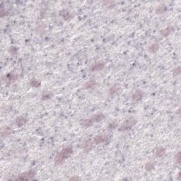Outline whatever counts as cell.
<instances>
[{
	"label": "cell",
	"instance_id": "6da1fadb",
	"mask_svg": "<svg viewBox=\"0 0 181 181\" xmlns=\"http://www.w3.org/2000/svg\"><path fill=\"white\" fill-rule=\"evenodd\" d=\"M73 153V150L72 147H67L62 149L56 156L55 158V163L57 165L62 164L64 161L69 158Z\"/></svg>",
	"mask_w": 181,
	"mask_h": 181
},
{
	"label": "cell",
	"instance_id": "7a4b0ae2",
	"mask_svg": "<svg viewBox=\"0 0 181 181\" xmlns=\"http://www.w3.org/2000/svg\"><path fill=\"white\" fill-rule=\"evenodd\" d=\"M105 118V116L103 115V114H98L97 115H95L93 116V118H89V119H87L86 120H84L82 122H81V125L85 126V127H89V126H90L92 125L94 122H100L101 121L103 118Z\"/></svg>",
	"mask_w": 181,
	"mask_h": 181
},
{
	"label": "cell",
	"instance_id": "3957f363",
	"mask_svg": "<svg viewBox=\"0 0 181 181\" xmlns=\"http://www.w3.org/2000/svg\"><path fill=\"white\" fill-rule=\"evenodd\" d=\"M36 175V172L33 170H31L29 171L25 172L21 175L18 176V177L16 178V180L18 181H28L31 179L33 177H34Z\"/></svg>",
	"mask_w": 181,
	"mask_h": 181
},
{
	"label": "cell",
	"instance_id": "277c9868",
	"mask_svg": "<svg viewBox=\"0 0 181 181\" xmlns=\"http://www.w3.org/2000/svg\"><path fill=\"white\" fill-rule=\"evenodd\" d=\"M136 120L134 119H130L126 120L120 127V131H126L131 129L136 124Z\"/></svg>",
	"mask_w": 181,
	"mask_h": 181
},
{
	"label": "cell",
	"instance_id": "5b68a950",
	"mask_svg": "<svg viewBox=\"0 0 181 181\" xmlns=\"http://www.w3.org/2000/svg\"><path fill=\"white\" fill-rule=\"evenodd\" d=\"M110 139V136L109 135H98L95 137L94 142L96 144H100V143L107 142Z\"/></svg>",
	"mask_w": 181,
	"mask_h": 181
},
{
	"label": "cell",
	"instance_id": "8992f818",
	"mask_svg": "<svg viewBox=\"0 0 181 181\" xmlns=\"http://www.w3.org/2000/svg\"><path fill=\"white\" fill-rule=\"evenodd\" d=\"M105 64L103 62H98L96 64H95L94 65H93V67H91V70L92 71H98V70H101L103 69Z\"/></svg>",
	"mask_w": 181,
	"mask_h": 181
},
{
	"label": "cell",
	"instance_id": "52a82bcc",
	"mask_svg": "<svg viewBox=\"0 0 181 181\" xmlns=\"http://www.w3.org/2000/svg\"><path fill=\"white\" fill-rule=\"evenodd\" d=\"M1 134L2 136H7L11 134V129L9 127H4L1 130Z\"/></svg>",
	"mask_w": 181,
	"mask_h": 181
},
{
	"label": "cell",
	"instance_id": "ba28073f",
	"mask_svg": "<svg viewBox=\"0 0 181 181\" xmlns=\"http://www.w3.org/2000/svg\"><path fill=\"white\" fill-rule=\"evenodd\" d=\"M16 124L18 125V126H23L24 125L26 122H27V119L24 117H19L16 119Z\"/></svg>",
	"mask_w": 181,
	"mask_h": 181
},
{
	"label": "cell",
	"instance_id": "9c48e42d",
	"mask_svg": "<svg viewBox=\"0 0 181 181\" xmlns=\"http://www.w3.org/2000/svg\"><path fill=\"white\" fill-rule=\"evenodd\" d=\"M143 95V93L141 91H136L132 95V100L133 101H138L141 99Z\"/></svg>",
	"mask_w": 181,
	"mask_h": 181
},
{
	"label": "cell",
	"instance_id": "30bf717a",
	"mask_svg": "<svg viewBox=\"0 0 181 181\" xmlns=\"http://www.w3.org/2000/svg\"><path fill=\"white\" fill-rule=\"evenodd\" d=\"M165 154V149L163 148H159L155 152V155L157 157H161Z\"/></svg>",
	"mask_w": 181,
	"mask_h": 181
},
{
	"label": "cell",
	"instance_id": "8fae6325",
	"mask_svg": "<svg viewBox=\"0 0 181 181\" xmlns=\"http://www.w3.org/2000/svg\"><path fill=\"white\" fill-rule=\"evenodd\" d=\"M95 85H96V84L94 81H89L87 83H86L84 87L86 89H93V87H95Z\"/></svg>",
	"mask_w": 181,
	"mask_h": 181
},
{
	"label": "cell",
	"instance_id": "7c38bea8",
	"mask_svg": "<svg viewBox=\"0 0 181 181\" xmlns=\"http://www.w3.org/2000/svg\"><path fill=\"white\" fill-rule=\"evenodd\" d=\"M166 10V6L165 5H160L156 9V12L158 14H162V13L165 12Z\"/></svg>",
	"mask_w": 181,
	"mask_h": 181
},
{
	"label": "cell",
	"instance_id": "4fadbf2b",
	"mask_svg": "<svg viewBox=\"0 0 181 181\" xmlns=\"http://www.w3.org/2000/svg\"><path fill=\"white\" fill-rule=\"evenodd\" d=\"M158 44H153V45H151L150 47H149V51L150 52H156L158 50Z\"/></svg>",
	"mask_w": 181,
	"mask_h": 181
},
{
	"label": "cell",
	"instance_id": "5bb4252c",
	"mask_svg": "<svg viewBox=\"0 0 181 181\" xmlns=\"http://www.w3.org/2000/svg\"><path fill=\"white\" fill-rule=\"evenodd\" d=\"M17 78H18V77H17L16 74H9V75H7V77H6L7 80L9 81L10 82H11V81H15Z\"/></svg>",
	"mask_w": 181,
	"mask_h": 181
},
{
	"label": "cell",
	"instance_id": "9a60e30c",
	"mask_svg": "<svg viewBox=\"0 0 181 181\" xmlns=\"http://www.w3.org/2000/svg\"><path fill=\"white\" fill-rule=\"evenodd\" d=\"M171 28L168 27V28H166L165 30H163L161 32V34H162L163 36H168L171 33Z\"/></svg>",
	"mask_w": 181,
	"mask_h": 181
},
{
	"label": "cell",
	"instance_id": "2e32d148",
	"mask_svg": "<svg viewBox=\"0 0 181 181\" xmlns=\"http://www.w3.org/2000/svg\"><path fill=\"white\" fill-rule=\"evenodd\" d=\"M145 168H146V171H151L154 168V163L151 162H149L146 164Z\"/></svg>",
	"mask_w": 181,
	"mask_h": 181
},
{
	"label": "cell",
	"instance_id": "e0dca14e",
	"mask_svg": "<svg viewBox=\"0 0 181 181\" xmlns=\"http://www.w3.org/2000/svg\"><path fill=\"white\" fill-rule=\"evenodd\" d=\"M92 147V142L91 141L89 140V141H86L85 143H84V148L86 149H89V150H90V148Z\"/></svg>",
	"mask_w": 181,
	"mask_h": 181
},
{
	"label": "cell",
	"instance_id": "ac0fdd59",
	"mask_svg": "<svg viewBox=\"0 0 181 181\" xmlns=\"http://www.w3.org/2000/svg\"><path fill=\"white\" fill-rule=\"evenodd\" d=\"M31 85L35 86V87H39L41 86V83L36 79H33L32 81H31Z\"/></svg>",
	"mask_w": 181,
	"mask_h": 181
},
{
	"label": "cell",
	"instance_id": "d6986e66",
	"mask_svg": "<svg viewBox=\"0 0 181 181\" xmlns=\"http://www.w3.org/2000/svg\"><path fill=\"white\" fill-rule=\"evenodd\" d=\"M118 91V88L117 87H115V86H114V87H112V88H110V90H109V93H110V94H114L115 93H116Z\"/></svg>",
	"mask_w": 181,
	"mask_h": 181
},
{
	"label": "cell",
	"instance_id": "ffe728a7",
	"mask_svg": "<svg viewBox=\"0 0 181 181\" xmlns=\"http://www.w3.org/2000/svg\"><path fill=\"white\" fill-rule=\"evenodd\" d=\"M176 161L178 163H180V160H181V154L180 152L178 153V154L176 156Z\"/></svg>",
	"mask_w": 181,
	"mask_h": 181
},
{
	"label": "cell",
	"instance_id": "44dd1931",
	"mask_svg": "<svg viewBox=\"0 0 181 181\" xmlns=\"http://www.w3.org/2000/svg\"><path fill=\"white\" fill-rule=\"evenodd\" d=\"M180 73H181V68L178 67V68H177V69H176V74H179Z\"/></svg>",
	"mask_w": 181,
	"mask_h": 181
}]
</instances>
